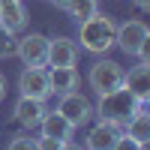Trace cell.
<instances>
[{
    "instance_id": "30bf717a",
    "label": "cell",
    "mask_w": 150,
    "mask_h": 150,
    "mask_svg": "<svg viewBox=\"0 0 150 150\" xmlns=\"http://www.w3.org/2000/svg\"><path fill=\"white\" fill-rule=\"evenodd\" d=\"M42 117H45V102H42V99L21 96L18 102H15V120L21 123L24 129H39Z\"/></svg>"
},
{
    "instance_id": "d6986e66",
    "label": "cell",
    "mask_w": 150,
    "mask_h": 150,
    "mask_svg": "<svg viewBox=\"0 0 150 150\" xmlns=\"http://www.w3.org/2000/svg\"><path fill=\"white\" fill-rule=\"evenodd\" d=\"M114 150H147V144H141V141H135V138H129L126 132L117 138V144H114Z\"/></svg>"
},
{
    "instance_id": "8fae6325",
    "label": "cell",
    "mask_w": 150,
    "mask_h": 150,
    "mask_svg": "<svg viewBox=\"0 0 150 150\" xmlns=\"http://www.w3.org/2000/svg\"><path fill=\"white\" fill-rule=\"evenodd\" d=\"M123 87H126L138 102H147L150 99V63L132 66L126 75H123Z\"/></svg>"
},
{
    "instance_id": "ac0fdd59",
    "label": "cell",
    "mask_w": 150,
    "mask_h": 150,
    "mask_svg": "<svg viewBox=\"0 0 150 150\" xmlns=\"http://www.w3.org/2000/svg\"><path fill=\"white\" fill-rule=\"evenodd\" d=\"M6 150H39V144H36V138H30V135H15Z\"/></svg>"
},
{
    "instance_id": "52a82bcc",
    "label": "cell",
    "mask_w": 150,
    "mask_h": 150,
    "mask_svg": "<svg viewBox=\"0 0 150 150\" xmlns=\"http://www.w3.org/2000/svg\"><path fill=\"white\" fill-rule=\"evenodd\" d=\"M18 90L21 96H30V99H45L51 96V87H48V69L42 66H27L18 78Z\"/></svg>"
},
{
    "instance_id": "7c38bea8",
    "label": "cell",
    "mask_w": 150,
    "mask_h": 150,
    "mask_svg": "<svg viewBox=\"0 0 150 150\" xmlns=\"http://www.w3.org/2000/svg\"><path fill=\"white\" fill-rule=\"evenodd\" d=\"M39 129H42V135H48V138H54V141H60V144L69 141L72 135H75V126L60 114V111H45Z\"/></svg>"
},
{
    "instance_id": "4fadbf2b",
    "label": "cell",
    "mask_w": 150,
    "mask_h": 150,
    "mask_svg": "<svg viewBox=\"0 0 150 150\" xmlns=\"http://www.w3.org/2000/svg\"><path fill=\"white\" fill-rule=\"evenodd\" d=\"M24 24H27V12H24L21 0H0V27L18 33L24 30Z\"/></svg>"
},
{
    "instance_id": "7402d4cb",
    "label": "cell",
    "mask_w": 150,
    "mask_h": 150,
    "mask_svg": "<svg viewBox=\"0 0 150 150\" xmlns=\"http://www.w3.org/2000/svg\"><path fill=\"white\" fill-rule=\"evenodd\" d=\"M135 6H138L141 12H147V9H150V0H135Z\"/></svg>"
},
{
    "instance_id": "44dd1931",
    "label": "cell",
    "mask_w": 150,
    "mask_h": 150,
    "mask_svg": "<svg viewBox=\"0 0 150 150\" xmlns=\"http://www.w3.org/2000/svg\"><path fill=\"white\" fill-rule=\"evenodd\" d=\"M57 150H84V147H78V144H75V141L69 138V141H63V144H60Z\"/></svg>"
},
{
    "instance_id": "cb8c5ba5",
    "label": "cell",
    "mask_w": 150,
    "mask_h": 150,
    "mask_svg": "<svg viewBox=\"0 0 150 150\" xmlns=\"http://www.w3.org/2000/svg\"><path fill=\"white\" fill-rule=\"evenodd\" d=\"M3 93H6V81H3V75H0V99H3Z\"/></svg>"
},
{
    "instance_id": "2e32d148",
    "label": "cell",
    "mask_w": 150,
    "mask_h": 150,
    "mask_svg": "<svg viewBox=\"0 0 150 150\" xmlns=\"http://www.w3.org/2000/svg\"><path fill=\"white\" fill-rule=\"evenodd\" d=\"M66 12L81 24L84 18H90V15H96V12H99V0H69Z\"/></svg>"
},
{
    "instance_id": "9c48e42d",
    "label": "cell",
    "mask_w": 150,
    "mask_h": 150,
    "mask_svg": "<svg viewBox=\"0 0 150 150\" xmlns=\"http://www.w3.org/2000/svg\"><path fill=\"white\" fill-rule=\"evenodd\" d=\"M120 135H123V126L108 123V120H99L90 129V135H87V147L84 150H114Z\"/></svg>"
},
{
    "instance_id": "5b68a950",
    "label": "cell",
    "mask_w": 150,
    "mask_h": 150,
    "mask_svg": "<svg viewBox=\"0 0 150 150\" xmlns=\"http://www.w3.org/2000/svg\"><path fill=\"white\" fill-rule=\"evenodd\" d=\"M147 36H150L147 24H144V21H138V18H129V21H123L120 27H117L114 45H120V51H123V54L135 57V54H138V48H141V42L147 39Z\"/></svg>"
},
{
    "instance_id": "5bb4252c",
    "label": "cell",
    "mask_w": 150,
    "mask_h": 150,
    "mask_svg": "<svg viewBox=\"0 0 150 150\" xmlns=\"http://www.w3.org/2000/svg\"><path fill=\"white\" fill-rule=\"evenodd\" d=\"M78 72L75 66H51L48 69V87H51V93H69V90H78Z\"/></svg>"
},
{
    "instance_id": "ba28073f",
    "label": "cell",
    "mask_w": 150,
    "mask_h": 150,
    "mask_svg": "<svg viewBox=\"0 0 150 150\" xmlns=\"http://www.w3.org/2000/svg\"><path fill=\"white\" fill-rule=\"evenodd\" d=\"M78 63V42L69 36H57L48 39V63L45 66H75Z\"/></svg>"
},
{
    "instance_id": "7a4b0ae2",
    "label": "cell",
    "mask_w": 150,
    "mask_h": 150,
    "mask_svg": "<svg viewBox=\"0 0 150 150\" xmlns=\"http://www.w3.org/2000/svg\"><path fill=\"white\" fill-rule=\"evenodd\" d=\"M141 105H147V102H138V99H135L126 87H117V90H108V93L99 96L93 114H96L99 120H108V123H117V126H126V120H129Z\"/></svg>"
},
{
    "instance_id": "ffe728a7",
    "label": "cell",
    "mask_w": 150,
    "mask_h": 150,
    "mask_svg": "<svg viewBox=\"0 0 150 150\" xmlns=\"http://www.w3.org/2000/svg\"><path fill=\"white\" fill-rule=\"evenodd\" d=\"M36 144H39V150H57V147H60V141L48 138V135H42V138H36Z\"/></svg>"
},
{
    "instance_id": "e0dca14e",
    "label": "cell",
    "mask_w": 150,
    "mask_h": 150,
    "mask_svg": "<svg viewBox=\"0 0 150 150\" xmlns=\"http://www.w3.org/2000/svg\"><path fill=\"white\" fill-rule=\"evenodd\" d=\"M15 48H18L15 33H9V30L0 27V60H3V57H12V54H15Z\"/></svg>"
},
{
    "instance_id": "3957f363",
    "label": "cell",
    "mask_w": 150,
    "mask_h": 150,
    "mask_svg": "<svg viewBox=\"0 0 150 150\" xmlns=\"http://www.w3.org/2000/svg\"><path fill=\"white\" fill-rule=\"evenodd\" d=\"M123 66L114 63V60H96V63L90 66V75H87V81H90V87L102 96L108 90H117V87H123Z\"/></svg>"
},
{
    "instance_id": "603a6c76",
    "label": "cell",
    "mask_w": 150,
    "mask_h": 150,
    "mask_svg": "<svg viewBox=\"0 0 150 150\" xmlns=\"http://www.w3.org/2000/svg\"><path fill=\"white\" fill-rule=\"evenodd\" d=\"M51 3H54L57 9H66V6H69V0H51Z\"/></svg>"
},
{
    "instance_id": "6da1fadb",
    "label": "cell",
    "mask_w": 150,
    "mask_h": 150,
    "mask_svg": "<svg viewBox=\"0 0 150 150\" xmlns=\"http://www.w3.org/2000/svg\"><path fill=\"white\" fill-rule=\"evenodd\" d=\"M114 36H117V24L114 18H108V15H90V18H84L81 21V27H78V42L84 51H90V54H105L108 48H114Z\"/></svg>"
},
{
    "instance_id": "8992f818",
    "label": "cell",
    "mask_w": 150,
    "mask_h": 150,
    "mask_svg": "<svg viewBox=\"0 0 150 150\" xmlns=\"http://www.w3.org/2000/svg\"><path fill=\"white\" fill-rule=\"evenodd\" d=\"M15 54L21 57L24 66H45V63H48V36H42V33H27L24 39H18Z\"/></svg>"
},
{
    "instance_id": "9a60e30c",
    "label": "cell",
    "mask_w": 150,
    "mask_h": 150,
    "mask_svg": "<svg viewBox=\"0 0 150 150\" xmlns=\"http://www.w3.org/2000/svg\"><path fill=\"white\" fill-rule=\"evenodd\" d=\"M123 132H126L129 138L147 144V138H150V114H147V105H141V108H138V111H135V114L126 120Z\"/></svg>"
},
{
    "instance_id": "277c9868",
    "label": "cell",
    "mask_w": 150,
    "mask_h": 150,
    "mask_svg": "<svg viewBox=\"0 0 150 150\" xmlns=\"http://www.w3.org/2000/svg\"><path fill=\"white\" fill-rule=\"evenodd\" d=\"M57 111L63 114L75 129L78 126H84L87 120L93 117V105L87 102V96H81L78 90H69V93H60V105H57Z\"/></svg>"
}]
</instances>
